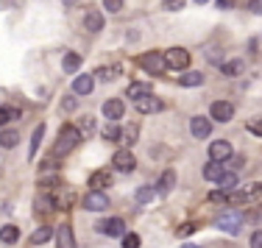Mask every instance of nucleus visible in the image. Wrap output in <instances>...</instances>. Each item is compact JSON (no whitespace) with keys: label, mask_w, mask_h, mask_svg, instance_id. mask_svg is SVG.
<instances>
[{"label":"nucleus","mask_w":262,"mask_h":248,"mask_svg":"<svg viewBox=\"0 0 262 248\" xmlns=\"http://www.w3.org/2000/svg\"><path fill=\"white\" fill-rule=\"evenodd\" d=\"M98 229H101L103 234H109V237H123V234H126V223H123V218H109Z\"/></svg>","instance_id":"obj_13"},{"label":"nucleus","mask_w":262,"mask_h":248,"mask_svg":"<svg viewBox=\"0 0 262 248\" xmlns=\"http://www.w3.org/2000/svg\"><path fill=\"white\" fill-rule=\"evenodd\" d=\"M173 187H176V170H165L157 182V195H170Z\"/></svg>","instance_id":"obj_15"},{"label":"nucleus","mask_w":262,"mask_h":248,"mask_svg":"<svg viewBox=\"0 0 262 248\" xmlns=\"http://www.w3.org/2000/svg\"><path fill=\"white\" fill-rule=\"evenodd\" d=\"M209 117H212V120H217V123H229L234 117V106L229 101H215L209 106Z\"/></svg>","instance_id":"obj_8"},{"label":"nucleus","mask_w":262,"mask_h":248,"mask_svg":"<svg viewBox=\"0 0 262 248\" xmlns=\"http://www.w3.org/2000/svg\"><path fill=\"white\" fill-rule=\"evenodd\" d=\"M162 56H165V64L170 70H187V64H190V53L184 48H170V51H165Z\"/></svg>","instance_id":"obj_4"},{"label":"nucleus","mask_w":262,"mask_h":248,"mask_svg":"<svg viewBox=\"0 0 262 248\" xmlns=\"http://www.w3.org/2000/svg\"><path fill=\"white\" fill-rule=\"evenodd\" d=\"M162 106H165V103L159 101L157 95H145V98H137L134 101V109L140 111V115H157V111H162Z\"/></svg>","instance_id":"obj_7"},{"label":"nucleus","mask_w":262,"mask_h":248,"mask_svg":"<svg viewBox=\"0 0 262 248\" xmlns=\"http://www.w3.org/2000/svg\"><path fill=\"white\" fill-rule=\"evenodd\" d=\"M92 89H95V78L92 76H78L76 81H73V92H76V95H90Z\"/></svg>","instance_id":"obj_17"},{"label":"nucleus","mask_w":262,"mask_h":248,"mask_svg":"<svg viewBox=\"0 0 262 248\" xmlns=\"http://www.w3.org/2000/svg\"><path fill=\"white\" fill-rule=\"evenodd\" d=\"M17 142H20V134H17V131H11V128H9V131H3V134H0V145H3V148H14Z\"/></svg>","instance_id":"obj_30"},{"label":"nucleus","mask_w":262,"mask_h":248,"mask_svg":"<svg viewBox=\"0 0 262 248\" xmlns=\"http://www.w3.org/2000/svg\"><path fill=\"white\" fill-rule=\"evenodd\" d=\"M257 187H259V193H262V184H257Z\"/></svg>","instance_id":"obj_48"},{"label":"nucleus","mask_w":262,"mask_h":248,"mask_svg":"<svg viewBox=\"0 0 262 248\" xmlns=\"http://www.w3.org/2000/svg\"><path fill=\"white\" fill-rule=\"evenodd\" d=\"M229 162H232V167H240V165H246V159H243V156H232Z\"/></svg>","instance_id":"obj_44"},{"label":"nucleus","mask_w":262,"mask_h":248,"mask_svg":"<svg viewBox=\"0 0 262 248\" xmlns=\"http://www.w3.org/2000/svg\"><path fill=\"white\" fill-rule=\"evenodd\" d=\"M151 92H154V86H151V84H128L126 95L137 101V98H145V95H151Z\"/></svg>","instance_id":"obj_21"},{"label":"nucleus","mask_w":262,"mask_h":248,"mask_svg":"<svg viewBox=\"0 0 262 248\" xmlns=\"http://www.w3.org/2000/svg\"><path fill=\"white\" fill-rule=\"evenodd\" d=\"M45 137V126H36L34 128V137H31V151H28V159L36 156V151H39V142Z\"/></svg>","instance_id":"obj_27"},{"label":"nucleus","mask_w":262,"mask_h":248,"mask_svg":"<svg viewBox=\"0 0 262 248\" xmlns=\"http://www.w3.org/2000/svg\"><path fill=\"white\" fill-rule=\"evenodd\" d=\"M53 234H56V232H53L51 226H39V229H36L34 234H31V245H45L48 240L53 237Z\"/></svg>","instance_id":"obj_19"},{"label":"nucleus","mask_w":262,"mask_h":248,"mask_svg":"<svg viewBox=\"0 0 262 248\" xmlns=\"http://www.w3.org/2000/svg\"><path fill=\"white\" fill-rule=\"evenodd\" d=\"M34 209H36V212H56V207H53V195H39V198H36V201H34Z\"/></svg>","instance_id":"obj_23"},{"label":"nucleus","mask_w":262,"mask_h":248,"mask_svg":"<svg viewBox=\"0 0 262 248\" xmlns=\"http://www.w3.org/2000/svg\"><path fill=\"white\" fill-rule=\"evenodd\" d=\"M78 3V0H64V6H76Z\"/></svg>","instance_id":"obj_45"},{"label":"nucleus","mask_w":262,"mask_h":248,"mask_svg":"<svg viewBox=\"0 0 262 248\" xmlns=\"http://www.w3.org/2000/svg\"><path fill=\"white\" fill-rule=\"evenodd\" d=\"M217 187H221V193L229 195V193H234L240 184H237V176H234V173H223V176L217 178Z\"/></svg>","instance_id":"obj_18"},{"label":"nucleus","mask_w":262,"mask_h":248,"mask_svg":"<svg viewBox=\"0 0 262 248\" xmlns=\"http://www.w3.org/2000/svg\"><path fill=\"white\" fill-rule=\"evenodd\" d=\"M56 248H76V237H73L70 226L56 229Z\"/></svg>","instance_id":"obj_16"},{"label":"nucleus","mask_w":262,"mask_h":248,"mask_svg":"<svg viewBox=\"0 0 262 248\" xmlns=\"http://www.w3.org/2000/svg\"><path fill=\"white\" fill-rule=\"evenodd\" d=\"M209 159L212 162H229V159H232V142L229 140H215L209 145Z\"/></svg>","instance_id":"obj_5"},{"label":"nucleus","mask_w":262,"mask_h":248,"mask_svg":"<svg viewBox=\"0 0 262 248\" xmlns=\"http://www.w3.org/2000/svg\"><path fill=\"white\" fill-rule=\"evenodd\" d=\"M154 195H157V187H148V184H145V187H140V190L134 193L137 204H148V201H154Z\"/></svg>","instance_id":"obj_29"},{"label":"nucleus","mask_w":262,"mask_h":248,"mask_svg":"<svg viewBox=\"0 0 262 248\" xmlns=\"http://www.w3.org/2000/svg\"><path fill=\"white\" fill-rule=\"evenodd\" d=\"M223 173H226V170H223V165H221V162H209L207 167H204V178H209V182H217V178H221Z\"/></svg>","instance_id":"obj_26"},{"label":"nucleus","mask_w":262,"mask_h":248,"mask_svg":"<svg viewBox=\"0 0 262 248\" xmlns=\"http://www.w3.org/2000/svg\"><path fill=\"white\" fill-rule=\"evenodd\" d=\"M162 9H167V11H179V9H184V0H165V3H162Z\"/></svg>","instance_id":"obj_38"},{"label":"nucleus","mask_w":262,"mask_h":248,"mask_svg":"<svg viewBox=\"0 0 262 248\" xmlns=\"http://www.w3.org/2000/svg\"><path fill=\"white\" fill-rule=\"evenodd\" d=\"M117 73H120V67H98L95 76L101 78V81H112V78H117Z\"/></svg>","instance_id":"obj_33"},{"label":"nucleus","mask_w":262,"mask_h":248,"mask_svg":"<svg viewBox=\"0 0 262 248\" xmlns=\"http://www.w3.org/2000/svg\"><path fill=\"white\" fill-rule=\"evenodd\" d=\"M78 142H84L81 137L78 126H73V123H67V126L59 128V137H56V145H53V156H64V153H70L73 148L78 145Z\"/></svg>","instance_id":"obj_1"},{"label":"nucleus","mask_w":262,"mask_h":248,"mask_svg":"<svg viewBox=\"0 0 262 248\" xmlns=\"http://www.w3.org/2000/svg\"><path fill=\"white\" fill-rule=\"evenodd\" d=\"M137 137H140V128H137V126H126L120 131V142H123V145H134Z\"/></svg>","instance_id":"obj_28"},{"label":"nucleus","mask_w":262,"mask_h":248,"mask_svg":"<svg viewBox=\"0 0 262 248\" xmlns=\"http://www.w3.org/2000/svg\"><path fill=\"white\" fill-rule=\"evenodd\" d=\"M61 67H64V73H76L78 67H81V53L67 51V53H64V59H61Z\"/></svg>","instance_id":"obj_20"},{"label":"nucleus","mask_w":262,"mask_h":248,"mask_svg":"<svg viewBox=\"0 0 262 248\" xmlns=\"http://www.w3.org/2000/svg\"><path fill=\"white\" fill-rule=\"evenodd\" d=\"M103 6L109 9V14H117L123 9V0H103Z\"/></svg>","instance_id":"obj_39"},{"label":"nucleus","mask_w":262,"mask_h":248,"mask_svg":"<svg viewBox=\"0 0 262 248\" xmlns=\"http://www.w3.org/2000/svg\"><path fill=\"white\" fill-rule=\"evenodd\" d=\"M221 73L223 76H240L243 73V59H232V61H226V64H221Z\"/></svg>","instance_id":"obj_25"},{"label":"nucleus","mask_w":262,"mask_h":248,"mask_svg":"<svg viewBox=\"0 0 262 248\" xmlns=\"http://www.w3.org/2000/svg\"><path fill=\"white\" fill-rule=\"evenodd\" d=\"M103 140H106V142H115V140H120V128H117L115 123H109V126L103 128Z\"/></svg>","instance_id":"obj_34"},{"label":"nucleus","mask_w":262,"mask_h":248,"mask_svg":"<svg viewBox=\"0 0 262 248\" xmlns=\"http://www.w3.org/2000/svg\"><path fill=\"white\" fill-rule=\"evenodd\" d=\"M182 248H201V245H190V243H187V245H182Z\"/></svg>","instance_id":"obj_46"},{"label":"nucleus","mask_w":262,"mask_h":248,"mask_svg":"<svg viewBox=\"0 0 262 248\" xmlns=\"http://www.w3.org/2000/svg\"><path fill=\"white\" fill-rule=\"evenodd\" d=\"M9 120H20V109H14V106L0 109V126H6Z\"/></svg>","instance_id":"obj_31"},{"label":"nucleus","mask_w":262,"mask_h":248,"mask_svg":"<svg viewBox=\"0 0 262 248\" xmlns=\"http://www.w3.org/2000/svg\"><path fill=\"white\" fill-rule=\"evenodd\" d=\"M246 128L254 134V137H262V117H254V120H248Z\"/></svg>","instance_id":"obj_35"},{"label":"nucleus","mask_w":262,"mask_h":248,"mask_svg":"<svg viewBox=\"0 0 262 248\" xmlns=\"http://www.w3.org/2000/svg\"><path fill=\"white\" fill-rule=\"evenodd\" d=\"M192 232H195V223H182V226L176 229V234H179V237H190Z\"/></svg>","instance_id":"obj_37"},{"label":"nucleus","mask_w":262,"mask_h":248,"mask_svg":"<svg viewBox=\"0 0 262 248\" xmlns=\"http://www.w3.org/2000/svg\"><path fill=\"white\" fill-rule=\"evenodd\" d=\"M251 248H262V229L251 234Z\"/></svg>","instance_id":"obj_41"},{"label":"nucleus","mask_w":262,"mask_h":248,"mask_svg":"<svg viewBox=\"0 0 262 248\" xmlns=\"http://www.w3.org/2000/svg\"><path fill=\"white\" fill-rule=\"evenodd\" d=\"M123 111H126V103H123L120 98H112V101H106V103H103V117H106L109 123L120 120Z\"/></svg>","instance_id":"obj_12"},{"label":"nucleus","mask_w":262,"mask_h":248,"mask_svg":"<svg viewBox=\"0 0 262 248\" xmlns=\"http://www.w3.org/2000/svg\"><path fill=\"white\" fill-rule=\"evenodd\" d=\"M84 28L90 31V34H98V31H103V14H101V9H95V6H86Z\"/></svg>","instance_id":"obj_11"},{"label":"nucleus","mask_w":262,"mask_h":248,"mask_svg":"<svg viewBox=\"0 0 262 248\" xmlns=\"http://www.w3.org/2000/svg\"><path fill=\"white\" fill-rule=\"evenodd\" d=\"M179 84L187 86V89H190V86H201L204 84V76H201V73H195V70L184 73V76H179Z\"/></svg>","instance_id":"obj_24"},{"label":"nucleus","mask_w":262,"mask_h":248,"mask_svg":"<svg viewBox=\"0 0 262 248\" xmlns=\"http://www.w3.org/2000/svg\"><path fill=\"white\" fill-rule=\"evenodd\" d=\"M78 131H81V137H84V134L90 137V134L95 131V117H90V115H86V117H81V123H78Z\"/></svg>","instance_id":"obj_32"},{"label":"nucleus","mask_w":262,"mask_h":248,"mask_svg":"<svg viewBox=\"0 0 262 248\" xmlns=\"http://www.w3.org/2000/svg\"><path fill=\"white\" fill-rule=\"evenodd\" d=\"M243 220L259 223V220H262V207H257V209H254V212H246V215H243Z\"/></svg>","instance_id":"obj_40"},{"label":"nucleus","mask_w":262,"mask_h":248,"mask_svg":"<svg viewBox=\"0 0 262 248\" xmlns=\"http://www.w3.org/2000/svg\"><path fill=\"white\" fill-rule=\"evenodd\" d=\"M195 3H207V0H195Z\"/></svg>","instance_id":"obj_47"},{"label":"nucleus","mask_w":262,"mask_h":248,"mask_svg":"<svg viewBox=\"0 0 262 248\" xmlns=\"http://www.w3.org/2000/svg\"><path fill=\"white\" fill-rule=\"evenodd\" d=\"M17 237H20V229H17V226H11V223H6V226L0 229V240H3L6 245L17 243Z\"/></svg>","instance_id":"obj_22"},{"label":"nucleus","mask_w":262,"mask_h":248,"mask_svg":"<svg viewBox=\"0 0 262 248\" xmlns=\"http://www.w3.org/2000/svg\"><path fill=\"white\" fill-rule=\"evenodd\" d=\"M123 248H140V237L134 232L131 234H123Z\"/></svg>","instance_id":"obj_36"},{"label":"nucleus","mask_w":262,"mask_h":248,"mask_svg":"<svg viewBox=\"0 0 262 248\" xmlns=\"http://www.w3.org/2000/svg\"><path fill=\"white\" fill-rule=\"evenodd\" d=\"M84 207L90 209V212H103V209H109V195L90 190V193L84 195Z\"/></svg>","instance_id":"obj_10"},{"label":"nucleus","mask_w":262,"mask_h":248,"mask_svg":"<svg viewBox=\"0 0 262 248\" xmlns=\"http://www.w3.org/2000/svg\"><path fill=\"white\" fill-rule=\"evenodd\" d=\"M90 187L95 190V193H103L106 187H112V173L109 170H95L90 176Z\"/></svg>","instance_id":"obj_14"},{"label":"nucleus","mask_w":262,"mask_h":248,"mask_svg":"<svg viewBox=\"0 0 262 248\" xmlns=\"http://www.w3.org/2000/svg\"><path fill=\"white\" fill-rule=\"evenodd\" d=\"M248 9H251L254 14H262V0H248Z\"/></svg>","instance_id":"obj_42"},{"label":"nucleus","mask_w":262,"mask_h":248,"mask_svg":"<svg viewBox=\"0 0 262 248\" xmlns=\"http://www.w3.org/2000/svg\"><path fill=\"white\" fill-rule=\"evenodd\" d=\"M112 165H115V170H120V173H131L137 167V159H134V153H131L128 148H120V151L112 156Z\"/></svg>","instance_id":"obj_6"},{"label":"nucleus","mask_w":262,"mask_h":248,"mask_svg":"<svg viewBox=\"0 0 262 248\" xmlns=\"http://www.w3.org/2000/svg\"><path fill=\"white\" fill-rule=\"evenodd\" d=\"M234 0H217V9H232Z\"/></svg>","instance_id":"obj_43"},{"label":"nucleus","mask_w":262,"mask_h":248,"mask_svg":"<svg viewBox=\"0 0 262 248\" xmlns=\"http://www.w3.org/2000/svg\"><path fill=\"white\" fill-rule=\"evenodd\" d=\"M137 64H140L145 73H151V76H162V73L167 70L165 56H162V53H142L140 59H137Z\"/></svg>","instance_id":"obj_2"},{"label":"nucleus","mask_w":262,"mask_h":248,"mask_svg":"<svg viewBox=\"0 0 262 248\" xmlns=\"http://www.w3.org/2000/svg\"><path fill=\"white\" fill-rule=\"evenodd\" d=\"M190 134L195 140H207L209 134H212V120L209 117H201V115H195L190 120Z\"/></svg>","instance_id":"obj_9"},{"label":"nucleus","mask_w":262,"mask_h":248,"mask_svg":"<svg viewBox=\"0 0 262 248\" xmlns=\"http://www.w3.org/2000/svg\"><path fill=\"white\" fill-rule=\"evenodd\" d=\"M240 226H243V212H237V209H229L217 218V229L226 234H240Z\"/></svg>","instance_id":"obj_3"}]
</instances>
